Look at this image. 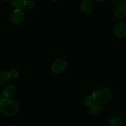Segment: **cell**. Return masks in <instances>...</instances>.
<instances>
[{
	"instance_id": "6da1fadb",
	"label": "cell",
	"mask_w": 126,
	"mask_h": 126,
	"mask_svg": "<svg viewBox=\"0 0 126 126\" xmlns=\"http://www.w3.org/2000/svg\"><path fill=\"white\" fill-rule=\"evenodd\" d=\"M92 97H93L95 103H98L100 105H103L108 103L111 99V91L108 87H101L92 93Z\"/></svg>"
},
{
	"instance_id": "7a4b0ae2",
	"label": "cell",
	"mask_w": 126,
	"mask_h": 126,
	"mask_svg": "<svg viewBox=\"0 0 126 126\" xmlns=\"http://www.w3.org/2000/svg\"><path fill=\"white\" fill-rule=\"evenodd\" d=\"M19 110V103L12 98H4L0 104V110L6 116H12Z\"/></svg>"
},
{
	"instance_id": "3957f363",
	"label": "cell",
	"mask_w": 126,
	"mask_h": 126,
	"mask_svg": "<svg viewBox=\"0 0 126 126\" xmlns=\"http://www.w3.org/2000/svg\"><path fill=\"white\" fill-rule=\"evenodd\" d=\"M68 67V63L63 59H58L51 65L52 71L55 74H60L65 71Z\"/></svg>"
},
{
	"instance_id": "277c9868",
	"label": "cell",
	"mask_w": 126,
	"mask_h": 126,
	"mask_svg": "<svg viewBox=\"0 0 126 126\" xmlns=\"http://www.w3.org/2000/svg\"><path fill=\"white\" fill-rule=\"evenodd\" d=\"M24 18V13L20 9H15L11 14V21L15 25L20 24L23 21Z\"/></svg>"
},
{
	"instance_id": "5b68a950",
	"label": "cell",
	"mask_w": 126,
	"mask_h": 126,
	"mask_svg": "<svg viewBox=\"0 0 126 126\" xmlns=\"http://www.w3.org/2000/svg\"><path fill=\"white\" fill-rule=\"evenodd\" d=\"M114 32L116 36L119 38H123L126 34V25L124 23H119L115 26Z\"/></svg>"
},
{
	"instance_id": "8992f818",
	"label": "cell",
	"mask_w": 126,
	"mask_h": 126,
	"mask_svg": "<svg viewBox=\"0 0 126 126\" xmlns=\"http://www.w3.org/2000/svg\"><path fill=\"white\" fill-rule=\"evenodd\" d=\"M94 4L91 0H83L81 3V9L83 12L89 14L93 11Z\"/></svg>"
},
{
	"instance_id": "52a82bcc",
	"label": "cell",
	"mask_w": 126,
	"mask_h": 126,
	"mask_svg": "<svg viewBox=\"0 0 126 126\" xmlns=\"http://www.w3.org/2000/svg\"><path fill=\"white\" fill-rule=\"evenodd\" d=\"M16 86L12 84L7 85L2 91V96L4 98H9L13 96V95L16 93Z\"/></svg>"
},
{
	"instance_id": "ba28073f",
	"label": "cell",
	"mask_w": 126,
	"mask_h": 126,
	"mask_svg": "<svg viewBox=\"0 0 126 126\" xmlns=\"http://www.w3.org/2000/svg\"><path fill=\"white\" fill-rule=\"evenodd\" d=\"M114 16L116 18L123 20L126 17V8L125 6H119L114 11Z\"/></svg>"
},
{
	"instance_id": "9c48e42d",
	"label": "cell",
	"mask_w": 126,
	"mask_h": 126,
	"mask_svg": "<svg viewBox=\"0 0 126 126\" xmlns=\"http://www.w3.org/2000/svg\"><path fill=\"white\" fill-rule=\"evenodd\" d=\"M88 110L89 113L92 115H98L102 111V108H101V105L97 103H94L91 107L88 108Z\"/></svg>"
},
{
	"instance_id": "30bf717a",
	"label": "cell",
	"mask_w": 126,
	"mask_h": 126,
	"mask_svg": "<svg viewBox=\"0 0 126 126\" xmlns=\"http://www.w3.org/2000/svg\"><path fill=\"white\" fill-rule=\"evenodd\" d=\"M10 76L9 72L7 71H2L0 72V85L7 83L9 81Z\"/></svg>"
},
{
	"instance_id": "8fae6325",
	"label": "cell",
	"mask_w": 126,
	"mask_h": 126,
	"mask_svg": "<svg viewBox=\"0 0 126 126\" xmlns=\"http://www.w3.org/2000/svg\"><path fill=\"white\" fill-rule=\"evenodd\" d=\"M110 126H124V123L121 118L115 116L110 121Z\"/></svg>"
},
{
	"instance_id": "7c38bea8",
	"label": "cell",
	"mask_w": 126,
	"mask_h": 126,
	"mask_svg": "<svg viewBox=\"0 0 126 126\" xmlns=\"http://www.w3.org/2000/svg\"><path fill=\"white\" fill-rule=\"evenodd\" d=\"M25 0H11V4L16 9H20L24 7Z\"/></svg>"
},
{
	"instance_id": "4fadbf2b",
	"label": "cell",
	"mask_w": 126,
	"mask_h": 126,
	"mask_svg": "<svg viewBox=\"0 0 126 126\" xmlns=\"http://www.w3.org/2000/svg\"><path fill=\"white\" fill-rule=\"evenodd\" d=\"M94 103H95L92 96H87L83 100V105L87 108L91 107Z\"/></svg>"
},
{
	"instance_id": "5bb4252c",
	"label": "cell",
	"mask_w": 126,
	"mask_h": 126,
	"mask_svg": "<svg viewBox=\"0 0 126 126\" xmlns=\"http://www.w3.org/2000/svg\"><path fill=\"white\" fill-rule=\"evenodd\" d=\"M35 6V2L34 0H25L24 2V7L28 9H32Z\"/></svg>"
},
{
	"instance_id": "9a60e30c",
	"label": "cell",
	"mask_w": 126,
	"mask_h": 126,
	"mask_svg": "<svg viewBox=\"0 0 126 126\" xmlns=\"http://www.w3.org/2000/svg\"><path fill=\"white\" fill-rule=\"evenodd\" d=\"M111 4L113 6H115L116 7L121 6H124V4H123V0H111Z\"/></svg>"
},
{
	"instance_id": "2e32d148",
	"label": "cell",
	"mask_w": 126,
	"mask_h": 126,
	"mask_svg": "<svg viewBox=\"0 0 126 126\" xmlns=\"http://www.w3.org/2000/svg\"><path fill=\"white\" fill-rule=\"evenodd\" d=\"M9 75L10 78H16L18 76V71L17 70L14 69V70H11L10 72H9Z\"/></svg>"
},
{
	"instance_id": "e0dca14e",
	"label": "cell",
	"mask_w": 126,
	"mask_h": 126,
	"mask_svg": "<svg viewBox=\"0 0 126 126\" xmlns=\"http://www.w3.org/2000/svg\"><path fill=\"white\" fill-rule=\"evenodd\" d=\"M94 1H95V2H103L105 0H94Z\"/></svg>"
},
{
	"instance_id": "ac0fdd59",
	"label": "cell",
	"mask_w": 126,
	"mask_h": 126,
	"mask_svg": "<svg viewBox=\"0 0 126 126\" xmlns=\"http://www.w3.org/2000/svg\"><path fill=\"white\" fill-rule=\"evenodd\" d=\"M2 100H3V98H2V96H1V95H0V104H1V102H2Z\"/></svg>"
},
{
	"instance_id": "d6986e66",
	"label": "cell",
	"mask_w": 126,
	"mask_h": 126,
	"mask_svg": "<svg viewBox=\"0 0 126 126\" xmlns=\"http://www.w3.org/2000/svg\"><path fill=\"white\" fill-rule=\"evenodd\" d=\"M123 4H124V6H126V0H123Z\"/></svg>"
},
{
	"instance_id": "ffe728a7",
	"label": "cell",
	"mask_w": 126,
	"mask_h": 126,
	"mask_svg": "<svg viewBox=\"0 0 126 126\" xmlns=\"http://www.w3.org/2000/svg\"><path fill=\"white\" fill-rule=\"evenodd\" d=\"M51 1H54V2H59V1H61V0H51Z\"/></svg>"
},
{
	"instance_id": "44dd1931",
	"label": "cell",
	"mask_w": 126,
	"mask_h": 126,
	"mask_svg": "<svg viewBox=\"0 0 126 126\" xmlns=\"http://www.w3.org/2000/svg\"><path fill=\"white\" fill-rule=\"evenodd\" d=\"M1 1H5V2H6V1H9V0H1Z\"/></svg>"
}]
</instances>
